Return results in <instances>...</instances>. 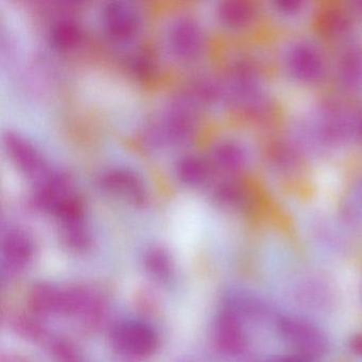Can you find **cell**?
Instances as JSON below:
<instances>
[{
    "mask_svg": "<svg viewBox=\"0 0 362 362\" xmlns=\"http://www.w3.org/2000/svg\"><path fill=\"white\" fill-rule=\"evenodd\" d=\"M197 119L198 115L194 99L181 95L169 103L160 124L150 129L149 141L153 145L188 143L196 132Z\"/></svg>",
    "mask_w": 362,
    "mask_h": 362,
    "instance_id": "cell-1",
    "label": "cell"
},
{
    "mask_svg": "<svg viewBox=\"0 0 362 362\" xmlns=\"http://www.w3.org/2000/svg\"><path fill=\"white\" fill-rule=\"evenodd\" d=\"M285 340L294 351L307 358H317L326 351V338L317 327L298 319H284L279 325Z\"/></svg>",
    "mask_w": 362,
    "mask_h": 362,
    "instance_id": "cell-2",
    "label": "cell"
},
{
    "mask_svg": "<svg viewBox=\"0 0 362 362\" xmlns=\"http://www.w3.org/2000/svg\"><path fill=\"white\" fill-rule=\"evenodd\" d=\"M103 189L122 197L136 205L148 200V192L143 180L134 171L127 168H111L99 177Z\"/></svg>",
    "mask_w": 362,
    "mask_h": 362,
    "instance_id": "cell-3",
    "label": "cell"
},
{
    "mask_svg": "<svg viewBox=\"0 0 362 362\" xmlns=\"http://www.w3.org/2000/svg\"><path fill=\"white\" fill-rule=\"evenodd\" d=\"M169 45L177 58L185 61L194 60L200 54L203 46L200 25L188 16L177 18L169 31Z\"/></svg>",
    "mask_w": 362,
    "mask_h": 362,
    "instance_id": "cell-4",
    "label": "cell"
},
{
    "mask_svg": "<svg viewBox=\"0 0 362 362\" xmlns=\"http://www.w3.org/2000/svg\"><path fill=\"white\" fill-rule=\"evenodd\" d=\"M105 31L112 39L129 41L139 33L141 18L136 9L124 1H112L103 11Z\"/></svg>",
    "mask_w": 362,
    "mask_h": 362,
    "instance_id": "cell-5",
    "label": "cell"
},
{
    "mask_svg": "<svg viewBox=\"0 0 362 362\" xmlns=\"http://www.w3.org/2000/svg\"><path fill=\"white\" fill-rule=\"evenodd\" d=\"M5 146L10 158L18 168L33 177L35 181L49 170L50 167L46 164L37 148L18 133L8 132L5 135Z\"/></svg>",
    "mask_w": 362,
    "mask_h": 362,
    "instance_id": "cell-6",
    "label": "cell"
},
{
    "mask_svg": "<svg viewBox=\"0 0 362 362\" xmlns=\"http://www.w3.org/2000/svg\"><path fill=\"white\" fill-rule=\"evenodd\" d=\"M50 42L59 50L67 52L77 48L83 40L81 26L71 18H62L52 25Z\"/></svg>",
    "mask_w": 362,
    "mask_h": 362,
    "instance_id": "cell-7",
    "label": "cell"
},
{
    "mask_svg": "<svg viewBox=\"0 0 362 362\" xmlns=\"http://www.w3.org/2000/svg\"><path fill=\"white\" fill-rule=\"evenodd\" d=\"M175 171L180 181L190 187H200L206 181L209 175L204 160L192 154L180 158Z\"/></svg>",
    "mask_w": 362,
    "mask_h": 362,
    "instance_id": "cell-8",
    "label": "cell"
},
{
    "mask_svg": "<svg viewBox=\"0 0 362 362\" xmlns=\"http://www.w3.org/2000/svg\"><path fill=\"white\" fill-rule=\"evenodd\" d=\"M351 347L356 354L362 356V336H357L353 338L351 342Z\"/></svg>",
    "mask_w": 362,
    "mask_h": 362,
    "instance_id": "cell-9",
    "label": "cell"
},
{
    "mask_svg": "<svg viewBox=\"0 0 362 362\" xmlns=\"http://www.w3.org/2000/svg\"><path fill=\"white\" fill-rule=\"evenodd\" d=\"M275 362H300V360L291 359V358H286V359L277 360Z\"/></svg>",
    "mask_w": 362,
    "mask_h": 362,
    "instance_id": "cell-10",
    "label": "cell"
}]
</instances>
